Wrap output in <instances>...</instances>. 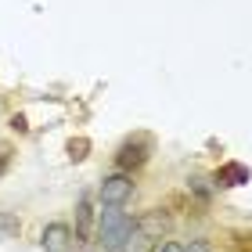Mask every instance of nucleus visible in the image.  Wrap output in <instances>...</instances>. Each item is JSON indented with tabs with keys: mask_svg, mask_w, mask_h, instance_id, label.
<instances>
[{
	"mask_svg": "<svg viewBox=\"0 0 252 252\" xmlns=\"http://www.w3.org/2000/svg\"><path fill=\"white\" fill-rule=\"evenodd\" d=\"M90 227H94V209H90L87 198H79V205H76V238L72 242H87Z\"/></svg>",
	"mask_w": 252,
	"mask_h": 252,
	"instance_id": "7",
	"label": "nucleus"
},
{
	"mask_svg": "<svg viewBox=\"0 0 252 252\" xmlns=\"http://www.w3.org/2000/svg\"><path fill=\"white\" fill-rule=\"evenodd\" d=\"M155 152V141L148 133H130L126 141L116 148L112 162H116V173H137V169L148 166V158Z\"/></svg>",
	"mask_w": 252,
	"mask_h": 252,
	"instance_id": "2",
	"label": "nucleus"
},
{
	"mask_svg": "<svg viewBox=\"0 0 252 252\" xmlns=\"http://www.w3.org/2000/svg\"><path fill=\"white\" fill-rule=\"evenodd\" d=\"M11 158H15V152H11V144H0V177L11 169Z\"/></svg>",
	"mask_w": 252,
	"mask_h": 252,
	"instance_id": "10",
	"label": "nucleus"
},
{
	"mask_svg": "<svg viewBox=\"0 0 252 252\" xmlns=\"http://www.w3.org/2000/svg\"><path fill=\"white\" fill-rule=\"evenodd\" d=\"M65 152H68V158H72V162H83V158L90 155V137H72V141L65 144Z\"/></svg>",
	"mask_w": 252,
	"mask_h": 252,
	"instance_id": "8",
	"label": "nucleus"
},
{
	"mask_svg": "<svg viewBox=\"0 0 252 252\" xmlns=\"http://www.w3.org/2000/svg\"><path fill=\"white\" fill-rule=\"evenodd\" d=\"M249 166L245 162H238V158H227V162L213 173V188H242L249 184Z\"/></svg>",
	"mask_w": 252,
	"mask_h": 252,
	"instance_id": "4",
	"label": "nucleus"
},
{
	"mask_svg": "<svg viewBox=\"0 0 252 252\" xmlns=\"http://www.w3.org/2000/svg\"><path fill=\"white\" fill-rule=\"evenodd\" d=\"M101 205H126L133 198V173H108L97 188Z\"/></svg>",
	"mask_w": 252,
	"mask_h": 252,
	"instance_id": "3",
	"label": "nucleus"
},
{
	"mask_svg": "<svg viewBox=\"0 0 252 252\" xmlns=\"http://www.w3.org/2000/svg\"><path fill=\"white\" fill-rule=\"evenodd\" d=\"M152 252H184V245H180V242H158Z\"/></svg>",
	"mask_w": 252,
	"mask_h": 252,
	"instance_id": "13",
	"label": "nucleus"
},
{
	"mask_svg": "<svg viewBox=\"0 0 252 252\" xmlns=\"http://www.w3.org/2000/svg\"><path fill=\"white\" fill-rule=\"evenodd\" d=\"M188 188H191L194 194H198V198H209V194H213V188L205 184V180H198V177H194V180H188Z\"/></svg>",
	"mask_w": 252,
	"mask_h": 252,
	"instance_id": "11",
	"label": "nucleus"
},
{
	"mask_svg": "<svg viewBox=\"0 0 252 252\" xmlns=\"http://www.w3.org/2000/svg\"><path fill=\"white\" fill-rule=\"evenodd\" d=\"M11 130H15V133H29V123H26V116H11Z\"/></svg>",
	"mask_w": 252,
	"mask_h": 252,
	"instance_id": "14",
	"label": "nucleus"
},
{
	"mask_svg": "<svg viewBox=\"0 0 252 252\" xmlns=\"http://www.w3.org/2000/svg\"><path fill=\"white\" fill-rule=\"evenodd\" d=\"M166 231H169V213L166 209H148L137 220V234H144V238H162Z\"/></svg>",
	"mask_w": 252,
	"mask_h": 252,
	"instance_id": "6",
	"label": "nucleus"
},
{
	"mask_svg": "<svg viewBox=\"0 0 252 252\" xmlns=\"http://www.w3.org/2000/svg\"><path fill=\"white\" fill-rule=\"evenodd\" d=\"M40 245L43 252H68L72 249V227L68 223H47L40 234Z\"/></svg>",
	"mask_w": 252,
	"mask_h": 252,
	"instance_id": "5",
	"label": "nucleus"
},
{
	"mask_svg": "<svg viewBox=\"0 0 252 252\" xmlns=\"http://www.w3.org/2000/svg\"><path fill=\"white\" fill-rule=\"evenodd\" d=\"M137 220L130 213H123V205H101L97 213V245L105 252H123L126 242L133 238Z\"/></svg>",
	"mask_w": 252,
	"mask_h": 252,
	"instance_id": "1",
	"label": "nucleus"
},
{
	"mask_svg": "<svg viewBox=\"0 0 252 252\" xmlns=\"http://www.w3.org/2000/svg\"><path fill=\"white\" fill-rule=\"evenodd\" d=\"M22 231V220L15 213H0V238H15Z\"/></svg>",
	"mask_w": 252,
	"mask_h": 252,
	"instance_id": "9",
	"label": "nucleus"
},
{
	"mask_svg": "<svg viewBox=\"0 0 252 252\" xmlns=\"http://www.w3.org/2000/svg\"><path fill=\"white\" fill-rule=\"evenodd\" d=\"M209 249H213V242H209V238H194L191 245H184V252H209Z\"/></svg>",
	"mask_w": 252,
	"mask_h": 252,
	"instance_id": "12",
	"label": "nucleus"
}]
</instances>
